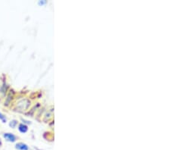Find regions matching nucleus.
Here are the masks:
<instances>
[{"label":"nucleus","mask_w":170,"mask_h":150,"mask_svg":"<svg viewBox=\"0 0 170 150\" xmlns=\"http://www.w3.org/2000/svg\"><path fill=\"white\" fill-rule=\"evenodd\" d=\"M17 124V121H11V123H10V126L12 127V128H15V125Z\"/></svg>","instance_id":"obj_6"},{"label":"nucleus","mask_w":170,"mask_h":150,"mask_svg":"<svg viewBox=\"0 0 170 150\" xmlns=\"http://www.w3.org/2000/svg\"><path fill=\"white\" fill-rule=\"evenodd\" d=\"M3 137H4V138L5 139V140H6L7 141H8V142H15L16 140H17V137H16L14 134H12V133H4Z\"/></svg>","instance_id":"obj_2"},{"label":"nucleus","mask_w":170,"mask_h":150,"mask_svg":"<svg viewBox=\"0 0 170 150\" xmlns=\"http://www.w3.org/2000/svg\"><path fill=\"white\" fill-rule=\"evenodd\" d=\"M15 148L18 150H28L29 147L26 144L24 143V142H18V143L16 144Z\"/></svg>","instance_id":"obj_3"},{"label":"nucleus","mask_w":170,"mask_h":150,"mask_svg":"<svg viewBox=\"0 0 170 150\" xmlns=\"http://www.w3.org/2000/svg\"><path fill=\"white\" fill-rule=\"evenodd\" d=\"M30 104H31V102H30L28 99H22L21 100L20 102H18V103H17V107L18 108H20L21 111L26 110V108L29 107Z\"/></svg>","instance_id":"obj_1"},{"label":"nucleus","mask_w":170,"mask_h":150,"mask_svg":"<svg viewBox=\"0 0 170 150\" xmlns=\"http://www.w3.org/2000/svg\"><path fill=\"white\" fill-rule=\"evenodd\" d=\"M2 145V140H1V139H0V147H1Z\"/></svg>","instance_id":"obj_7"},{"label":"nucleus","mask_w":170,"mask_h":150,"mask_svg":"<svg viewBox=\"0 0 170 150\" xmlns=\"http://www.w3.org/2000/svg\"><path fill=\"white\" fill-rule=\"evenodd\" d=\"M0 119L2 121L3 123L6 122V118H5V116L4 115H2V113H0Z\"/></svg>","instance_id":"obj_5"},{"label":"nucleus","mask_w":170,"mask_h":150,"mask_svg":"<svg viewBox=\"0 0 170 150\" xmlns=\"http://www.w3.org/2000/svg\"><path fill=\"white\" fill-rule=\"evenodd\" d=\"M18 129H19V130H20V132H21V133H26V132L27 131L28 128H27V126H26L25 124H21L20 125H19Z\"/></svg>","instance_id":"obj_4"}]
</instances>
